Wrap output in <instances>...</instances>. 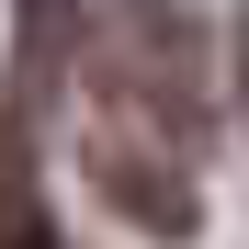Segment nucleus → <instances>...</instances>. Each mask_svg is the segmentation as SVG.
Listing matches in <instances>:
<instances>
[{
  "mask_svg": "<svg viewBox=\"0 0 249 249\" xmlns=\"http://www.w3.org/2000/svg\"><path fill=\"white\" fill-rule=\"evenodd\" d=\"M79 170H91V193H102L136 238H193V227H204L193 159H170L136 113H102V102H91V124H79Z\"/></svg>",
  "mask_w": 249,
  "mask_h": 249,
  "instance_id": "nucleus-1",
  "label": "nucleus"
},
{
  "mask_svg": "<svg viewBox=\"0 0 249 249\" xmlns=\"http://www.w3.org/2000/svg\"><path fill=\"white\" fill-rule=\"evenodd\" d=\"M0 249H57V227H46V193L23 181V124L0 136Z\"/></svg>",
  "mask_w": 249,
  "mask_h": 249,
  "instance_id": "nucleus-2",
  "label": "nucleus"
},
{
  "mask_svg": "<svg viewBox=\"0 0 249 249\" xmlns=\"http://www.w3.org/2000/svg\"><path fill=\"white\" fill-rule=\"evenodd\" d=\"M227 91H238V124H249V12L227 23Z\"/></svg>",
  "mask_w": 249,
  "mask_h": 249,
  "instance_id": "nucleus-3",
  "label": "nucleus"
}]
</instances>
